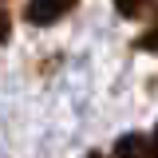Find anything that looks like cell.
Here are the masks:
<instances>
[{
	"instance_id": "6",
	"label": "cell",
	"mask_w": 158,
	"mask_h": 158,
	"mask_svg": "<svg viewBox=\"0 0 158 158\" xmlns=\"http://www.w3.org/2000/svg\"><path fill=\"white\" fill-rule=\"evenodd\" d=\"M150 158H158V127H154V138H150Z\"/></svg>"
},
{
	"instance_id": "5",
	"label": "cell",
	"mask_w": 158,
	"mask_h": 158,
	"mask_svg": "<svg viewBox=\"0 0 158 158\" xmlns=\"http://www.w3.org/2000/svg\"><path fill=\"white\" fill-rule=\"evenodd\" d=\"M8 32H12V20H8V12H4V8H0V44L8 40Z\"/></svg>"
},
{
	"instance_id": "4",
	"label": "cell",
	"mask_w": 158,
	"mask_h": 158,
	"mask_svg": "<svg viewBox=\"0 0 158 158\" xmlns=\"http://www.w3.org/2000/svg\"><path fill=\"white\" fill-rule=\"evenodd\" d=\"M146 4L150 0H115V8H118V16H127V20H135L146 12Z\"/></svg>"
},
{
	"instance_id": "1",
	"label": "cell",
	"mask_w": 158,
	"mask_h": 158,
	"mask_svg": "<svg viewBox=\"0 0 158 158\" xmlns=\"http://www.w3.org/2000/svg\"><path fill=\"white\" fill-rule=\"evenodd\" d=\"M71 8H75V0H28L24 4V20L28 24H56Z\"/></svg>"
},
{
	"instance_id": "3",
	"label": "cell",
	"mask_w": 158,
	"mask_h": 158,
	"mask_svg": "<svg viewBox=\"0 0 158 158\" xmlns=\"http://www.w3.org/2000/svg\"><path fill=\"white\" fill-rule=\"evenodd\" d=\"M135 48H138V52H158V16H154V24L135 40Z\"/></svg>"
},
{
	"instance_id": "2",
	"label": "cell",
	"mask_w": 158,
	"mask_h": 158,
	"mask_svg": "<svg viewBox=\"0 0 158 158\" xmlns=\"http://www.w3.org/2000/svg\"><path fill=\"white\" fill-rule=\"evenodd\" d=\"M115 158H150V138L142 135H123L115 142Z\"/></svg>"
},
{
	"instance_id": "7",
	"label": "cell",
	"mask_w": 158,
	"mask_h": 158,
	"mask_svg": "<svg viewBox=\"0 0 158 158\" xmlns=\"http://www.w3.org/2000/svg\"><path fill=\"white\" fill-rule=\"evenodd\" d=\"M87 158H103V154H95V150H91V154H87Z\"/></svg>"
}]
</instances>
